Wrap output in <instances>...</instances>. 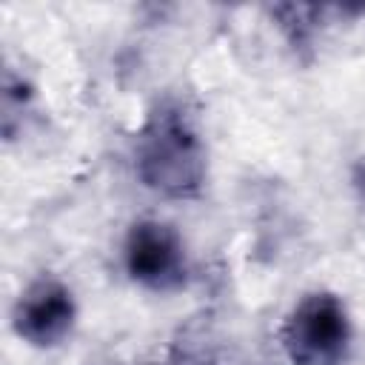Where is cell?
I'll use <instances>...</instances> for the list:
<instances>
[{
    "instance_id": "3957f363",
    "label": "cell",
    "mask_w": 365,
    "mask_h": 365,
    "mask_svg": "<svg viewBox=\"0 0 365 365\" xmlns=\"http://www.w3.org/2000/svg\"><path fill=\"white\" fill-rule=\"evenodd\" d=\"M125 268L140 285L171 291L185 279V245L180 234L160 220L134 222L125 240Z\"/></svg>"
},
{
    "instance_id": "277c9868",
    "label": "cell",
    "mask_w": 365,
    "mask_h": 365,
    "mask_svg": "<svg viewBox=\"0 0 365 365\" xmlns=\"http://www.w3.org/2000/svg\"><path fill=\"white\" fill-rule=\"evenodd\" d=\"M74 325L71 291L57 279H37L14 305V331L37 348H51L68 336Z\"/></svg>"
},
{
    "instance_id": "6da1fadb",
    "label": "cell",
    "mask_w": 365,
    "mask_h": 365,
    "mask_svg": "<svg viewBox=\"0 0 365 365\" xmlns=\"http://www.w3.org/2000/svg\"><path fill=\"white\" fill-rule=\"evenodd\" d=\"M137 171L163 194H188L200 185L205 160L200 137L180 108H160L137 140Z\"/></svg>"
},
{
    "instance_id": "7a4b0ae2",
    "label": "cell",
    "mask_w": 365,
    "mask_h": 365,
    "mask_svg": "<svg viewBox=\"0 0 365 365\" xmlns=\"http://www.w3.org/2000/svg\"><path fill=\"white\" fill-rule=\"evenodd\" d=\"M351 342L345 305L325 291L302 297L282 328V348L294 365H342Z\"/></svg>"
}]
</instances>
